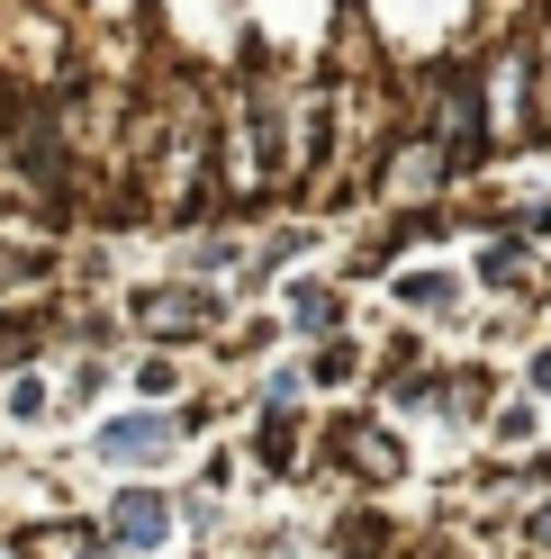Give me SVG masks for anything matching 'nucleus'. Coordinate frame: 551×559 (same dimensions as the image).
Instances as JSON below:
<instances>
[{
  "label": "nucleus",
  "mask_w": 551,
  "mask_h": 559,
  "mask_svg": "<svg viewBox=\"0 0 551 559\" xmlns=\"http://www.w3.org/2000/svg\"><path fill=\"white\" fill-rule=\"evenodd\" d=\"M99 451H109V461H163V451H172V425H163V415H127V425L99 433Z\"/></svg>",
  "instance_id": "1"
},
{
  "label": "nucleus",
  "mask_w": 551,
  "mask_h": 559,
  "mask_svg": "<svg viewBox=\"0 0 551 559\" xmlns=\"http://www.w3.org/2000/svg\"><path fill=\"white\" fill-rule=\"evenodd\" d=\"M163 523H172V514H163V497H118V514H109V533L145 550V542H163Z\"/></svg>",
  "instance_id": "2"
},
{
  "label": "nucleus",
  "mask_w": 551,
  "mask_h": 559,
  "mask_svg": "<svg viewBox=\"0 0 551 559\" xmlns=\"http://www.w3.org/2000/svg\"><path fill=\"white\" fill-rule=\"evenodd\" d=\"M218 317V298H199V289H172V298H145V325H209Z\"/></svg>",
  "instance_id": "3"
},
{
  "label": "nucleus",
  "mask_w": 551,
  "mask_h": 559,
  "mask_svg": "<svg viewBox=\"0 0 551 559\" xmlns=\"http://www.w3.org/2000/svg\"><path fill=\"white\" fill-rule=\"evenodd\" d=\"M298 325H335V298L326 289H298Z\"/></svg>",
  "instance_id": "4"
},
{
  "label": "nucleus",
  "mask_w": 551,
  "mask_h": 559,
  "mask_svg": "<svg viewBox=\"0 0 551 559\" xmlns=\"http://www.w3.org/2000/svg\"><path fill=\"white\" fill-rule=\"evenodd\" d=\"M534 389H551V353H542V361H534Z\"/></svg>",
  "instance_id": "5"
},
{
  "label": "nucleus",
  "mask_w": 551,
  "mask_h": 559,
  "mask_svg": "<svg viewBox=\"0 0 551 559\" xmlns=\"http://www.w3.org/2000/svg\"><path fill=\"white\" fill-rule=\"evenodd\" d=\"M534 542H551V514H534Z\"/></svg>",
  "instance_id": "6"
}]
</instances>
